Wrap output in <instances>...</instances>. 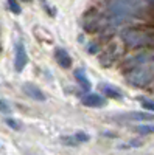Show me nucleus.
I'll return each mask as SVG.
<instances>
[{
  "label": "nucleus",
  "instance_id": "nucleus-1",
  "mask_svg": "<svg viewBox=\"0 0 154 155\" xmlns=\"http://www.w3.org/2000/svg\"><path fill=\"white\" fill-rule=\"evenodd\" d=\"M125 41L132 45V47H142V45H149L154 42V37L148 36L146 33H137V31H129L125 34Z\"/></svg>",
  "mask_w": 154,
  "mask_h": 155
},
{
  "label": "nucleus",
  "instance_id": "nucleus-2",
  "mask_svg": "<svg viewBox=\"0 0 154 155\" xmlns=\"http://www.w3.org/2000/svg\"><path fill=\"white\" fill-rule=\"evenodd\" d=\"M152 68H139L137 71H134L131 76H129V79L132 81V84L135 85H143L146 84L151 78H152Z\"/></svg>",
  "mask_w": 154,
  "mask_h": 155
},
{
  "label": "nucleus",
  "instance_id": "nucleus-3",
  "mask_svg": "<svg viewBox=\"0 0 154 155\" xmlns=\"http://www.w3.org/2000/svg\"><path fill=\"white\" fill-rule=\"evenodd\" d=\"M28 62V56H27V51H25V47L19 42L16 45V56H14V67H16V71H22L23 67L27 65Z\"/></svg>",
  "mask_w": 154,
  "mask_h": 155
},
{
  "label": "nucleus",
  "instance_id": "nucleus-4",
  "mask_svg": "<svg viewBox=\"0 0 154 155\" xmlns=\"http://www.w3.org/2000/svg\"><path fill=\"white\" fill-rule=\"evenodd\" d=\"M81 101H83L84 106H89V107H103V106H106V99L101 95H97V93L84 95Z\"/></svg>",
  "mask_w": 154,
  "mask_h": 155
},
{
  "label": "nucleus",
  "instance_id": "nucleus-5",
  "mask_svg": "<svg viewBox=\"0 0 154 155\" xmlns=\"http://www.w3.org/2000/svg\"><path fill=\"white\" fill-rule=\"evenodd\" d=\"M23 92L27 93L30 98H33V99H37V101H45V95L42 93V90L39 88V87H36L34 84H30V82H27V84H23Z\"/></svg>",
  "mask_w": 154,
  "mask_h": 155
},
{
  "label": "nucleus",
  "instance_id": "nucleus-6",
  "mask_svg": "<svg viewBox=\"0 0 154 155\" xmlns=\"http://www.w3.org/2000/svg\"><path fill=\"white\" fill-rule=\"evenodd\" d=\"M55 58H56L58 64H59L61 67H64V68H69V67L72 65V58L69 56V53H67L66 50L56 48V50H55Z\"/></svg>",
  "mask_w": 154,
  "mask_h": 155
},
{
  "label": "nucleus",
  "instance_id": "nucleus-7",
  "mask_svg": "<svg viewBox=\"0 0 154 155\" xmlns=\"http://www.w3.org/2000/svg\"><path fill=\"white\" fill-rule=\"evenodd\" d=\"M100 90H101V92L104 93L106 96H109V98H114V99H121V93H120V90L114 88V87H111V85L101 84V85H100Z\"/></svg>",
  "mask_w": 154,
  "mask_h": 155
},
{
  "label": "nucleus",
  "instance_id": "nucleus-8",
  "mask_svg": "<svg viewBox=\"0 0 154 155\" xmlns=\"http://www.w3.org/2000/svg\"><path fill=\"white\" fill-rule=\"evenodd\" d=\"M125 116H128V118H131L134 121H149V120H154V115L145 113V112H131V113H128Z\"/></svg>",
  "mask_w": 154,
  "mask_h": 155
},
{
  "label": "nucleus",
  "instance_id": "nucleus-9",
  "mask_svg": "<svg viewBox=\"0 0 154 155\" xmlns=\"http://www.w3.org/2000/svg\"><path fill=\"white\" fill-rule=\"evenodd\" d=\"M75 78H76V81L80 82V85L84 88V90H89L91 88V81H89V78L84 74V71L80 68V70H75Z\"/></svg>",
  "mask_w": 154,
  "mask_h": 155
},
{
  "label": "nucleus",
  "instance_id": "nucleus-10",
  "mask_svg": "<svg viewBox=\"0 0 154 155\" xmlns=\"http://www.w3.org/2000/svg\"><path fill=\"white\" fill-rule=\"evenodd\" d=\"M8 2V5H9V9L14 12V14H20V5L17 3V0H6Z\"/></svg>",
  "mask_w": 154,
  "mask_h": 155
},
{
  "label": "nucleus",
  "instance_id": "nucleus-11",
  "mask_svg": "<svg viewBox=\"0 0 154 155\" xmlns=\"http://www.w3.org/2000/svg\"><path fill=\"white\" fill-rule=\"evenodd\" d=\"M137 132H140V134H154V126H139Z\"/></svg>",
  "mask_w": 154,
  "mask_h": 155
},
{
  "label": "nucleus",
  "instance_id": "nucleus-12",
  "mask_svg": "<svg viewBox=\"0 0 154 155\" xmlns=\"http://www.w3.org/2000/svg\"><path fill=\"white\" fill-rule=\"evenodd\" d=\"M140 102H142V107H145L146 110L154 112V101H149V99H140Z\"/></svg>",
  "mask_w": 154,
  "mask_h": 155
},
{
  "label": "nucleus",
  "instance_id": "nucleus-13",
  "mask_svg": "<svg viewBox=\"0 0 154 155\" xmlns=\"http://www.w3.org/2000/svg\"><path fill=\"white\" fill-rule=\"evenodd\" d=\"M75 138L78 140V141H81V143H86V141H89V135H86V134H83V132H76Z\"/></svg>",
  "mask_w": 154,
  "mask_h": 155
},
{
  "label": "nucleus",
  "instance_id": "nucleus-14",
  "mask_svg": "<svg viewBox=\"0 0 154 155\" xmlns=\"http://www.w3.org/2000/svg\"><path fill=\"white\" fill-rule=\"evenodd\" d=\"M5 123H6L11 129H19V127H20V126H19L14 120H12V118H6V120H5Z\"/></svg>",
  "mask_w": 154,
  "mask_h": 155
},
{
  "label": "nucleus",
  "instance_id": "nucleus-15",
  "mask_svg": "<svg viewBox=\"0 0 154 155\" xmlns=\"http://www.w3.org/2000/svg\"><path fill=\"white\" fill-rule=\"evenodd\" d=\"M0 112H3V113H9V107L5 101L0 99Z\"/></svg>",
  "mask_w": 154,
  "mask_h": 155
},
{
  "label": "nucleus",
  "instance_id": "nucleus-16",
  "mask_svg": "<svg viewBox=\"0 0 154 155\" xmlns=\"http://www.w3.org/2000/svg\"><path fill=\"white\" fill-rule=\"evenodd\" d=\"M28 2H30V0H28Z\"/></svg>",
  "mask_w": 154,
  "mask_h": 155
}]
</instances>
